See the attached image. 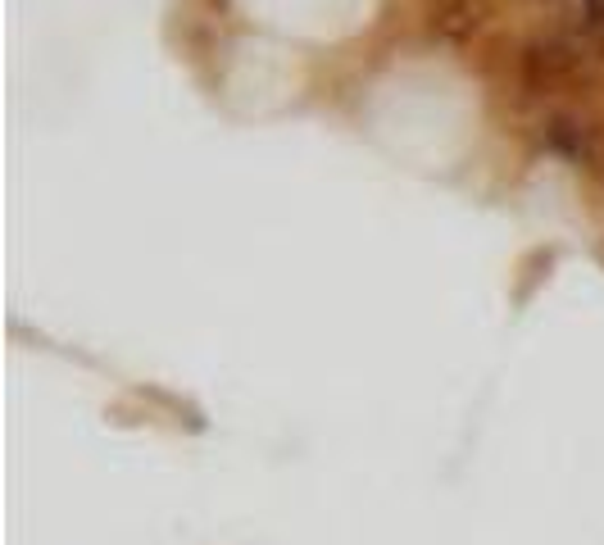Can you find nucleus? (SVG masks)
Segmentation results:
<instances>
[{
    "mask_svg": "<svg viewBox=\"0 0 604 545\" xmlns=\"http://www.w3.org/2000/svg\"><path fill=\"white\" fill-rule=\"evenodd\" d=\"M577 32L604 50V0H577Z\"/></svg>",
    "mask_w": 604,
    "mask_h": 545,
    "instance_id": "nucleus-2",
    "label": "nucleus"
},
{
    "mask_svg": "<svg viewBox=\"0 0 604 545\" xmlns=\"http://www.w3.org/2000/svg\"><path fill=\"white\" fill-rule=\"evenodd\" d=\"M541 141L550 155L568 159V164H577V169H591L595 159H600V141H595V128H586L582 119H573V114H550L541 128Z\"/></svg>",
    "mask_w": 604,
    "mask_h": 545,
    "instance_id": "nucleus-1",
    "label": "nucleus"
}]
</instances>
